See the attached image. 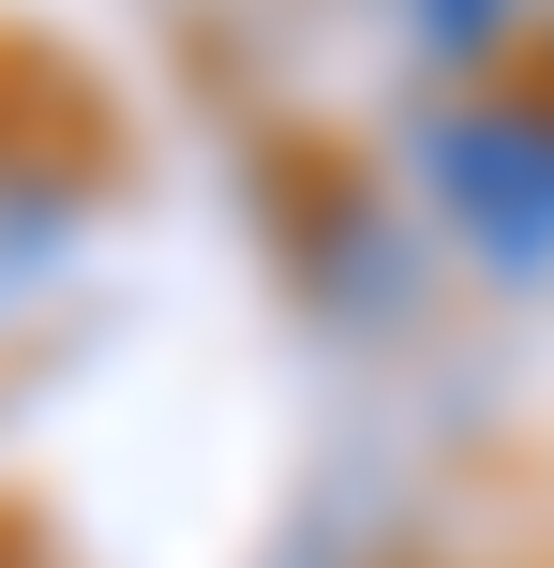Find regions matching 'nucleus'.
<instances>
[{
  "instance_id": "obj_1",
  "label": "nucleus",
  "mask_w": 554,
  "mask_h": 568,
  "mask_svg": "<svg viewBox=\"0 0 554 568\" xmlns=\"http://www.w3.org/2000/svg\"><path fill=\"white\" fill-rule=\"evenodd\" d=\"M405 180L495 284H554V90L495 75L405 120Z\"/></svg>"
},
{
  "instance_id": "obj_2",
  "label": "nucleus",
  "mask_w": 554,
  "mask_h": 568,
  "mask_svg": "<svg viewBox=\"0 0 554 568\" xmlns=\"http://www.w3.org/2000/svg\"><path fill=\"white\" fill-rule=\"evenodd\" d=\"M360 16H375L390 75H405L420 105H450V90L525 75V60H540V30H554V0H360Z\"/></svg>"
}]
</instances>
